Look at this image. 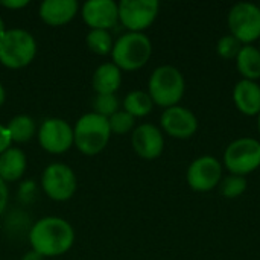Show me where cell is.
Instances as JSON below:
<instances>
[{
    "mask_svg": "<svg viewBox=\"0 0 260 260\" xmlns=\"http://www.w3.org/2000/svg\"><path fill=\"white\" fill-rule=\"evenodd\" d=\"M29 242L32 250L43 257L62 256L75 244V230L72 224L62 218L44 216L29 230Z\"/></svg>",
    "mask_w": 260,
    "mask_h": 260,
    "instance_id": "1",
    "label": "cell"
},
{
    "mask_svg": "<svg viewBox=\"0 0 260 260\" xmlns=\"http://www.w3.org/2000/svg\"><path fill=\"white\" fill-rule=\"evenodd\" d=\"M186 81L183 73L174 66L157 67L148 82V93L155 105L166 108L178 105L184 96Z\"/></svg>",
    "mask_w": 260,
    "mask_h": 260,
    "instance_id": "2",
    "label": "cell"
},
{
    "mask_svg": "<svg viewBox=\"0 0 260 260\" xmlns=\"http://www.w3.org/2000/svg\"><path fill=\"white\" fill-rule=\"evenodd\" d=\"M111 137L108 119L96 113L81 116L73 128V145L85 155H96L105 149Z\"/></svg>",
    "mask_w": 260,
    "mask_h": 260,
    "instance_id": "3",
    "label": "cell"
},
{
    "mask_svg": "<svg viewBox=\"0 0 260 260\" xmlns=\"http://www.w3.org/2000/svg\"><path fill=\"white\" fill-rule=\"evenodd\" d=\"M152 55V43L143 32H126L120 35L111 50L113 62L126 72L142 69Z\"/></svg>",
    "mask_w": 260,
    "mask_h": 260,
    "instance_id": "4",
    "label": "cell"
},
{
    "mask_svg": "<svg viewBox=\"0 0 260 260\" xmlns=\"http://www.w3.org/2000/svg\"><path fill=\"white\" fill-rule=\"evenodd\" d=\"M37 55V41L24 29H6L0 37V62L8 69H23Z\"/></svg>",
    "mask_w": 260,
    "mask_h": 260,
    "instance_id": "5",
    "label": "cell"
},
{
    "mask_svg": "<svg viewBox=\"0 0 260 260\" xmlns=\"http://www.w3.org/2000/svg\"><path fill=\"white\" fill-rule=\"evenodd\" d=\"M224 165L230 174L245 177L260 166V142L253 137H239L224 151Z\"/></svg>",
    "mask_w": 260,
    "mask_h": 260,
    "instance_id": "6",
    "label": "cell"
},
{
    "mask_svg": "<svg viewBox=\"0 0 260 260\" xmlns=\"http://www.w3.org/2000/svg\"><path fill=\"white\" fill-rule=\"evenodd\" d=\"M230 34L244 46L260 38V8L250 2H239L229 11Z\"/></svg>",
    "mask_w": 260,
    "mask_h": 260,
    "instance_id": "7",
    "label": "cell"
},
{
    "mask_svg": "<svg viewBox=\"0 0 260 260\" xmlns=\"http://www.w3.org/2000/svg\"><path fill=\"white\" fill-rule=\"evenodd\" d=\"M41 186L50 200L67 201L75 195L78 181L70 166L64 163H52L43 171Z\"/></svg>",
    "mask_w": 260,
    "mask_h": 260,
    "instance_id": "8",
    "label": "cell"
},
{
    "mask_svg": "<svg viewBox=\"0 0 260 260\" xmlns=\"http://www.w3.org/2000/svg\"><path fill=\"white\" fill-rule=\"evenodd\" d=\"M119 5V21L129 32H143L157 18L160 3L157 0H122Z\"/></svg>",
    "mask_w": 260,
    "mask_h": 260,
    "instance_id": "9",
    "label": "cell"
},
{
    "mask_svg": "<svg viewBox=\"0 0 260 260\" xmlns=\"http://www.w3.org/2000/svg\"><path fill=\"white\" fill-rule=\"evenodd\" d=\"M186 180L192 190L209 192L219 186L222 180V165L213 155H201L189 165Z\"/></svg>",
    "mask_w": 260,
    "mask_h": 260,
    "instance_id": "10",
    "label": "cell"
},
{
    "mask_svg": "<svg viewBox=\"0 0 260 260\" xmlns=\"http://www.w3.org/2000/svg\"><path fill=\"white\" fill-rule=\"evenodd\" d=\"M38 142L49 154H64L73 146V128L64 119L49 117L38 128Z\"/></svg>",
    "mask_w": 260,
    "mask_h": 260,
    "instance_id": "11",
    "label": "cell"
},
{
    "mask_svg": "<svg viewBox=\"0 0 260 260\" xmlns=\"http://www.w3.org/2000/svg\"><path fill=\"white\" fill-rule=\"evenodd\" d=\"M160 125L166 134L175 139H189L198 129L197 116L181 105L166 108L160 117Z\"/></svg>",
    "mask_w": 260,
    "mask_h": 260,
    "instance_id": "12",
    "label": "cell"
},
{
    "mask_svg": "<svg viewBox=\"0 0 260 260\" xmlns=\"http://www.w3.org/2000/svg\"><path fill=\"white\" fill-rule=\"evenodd\" d=\"M131 143L136 154L145 160H155L165 149V137L160 128L152 123H142L134 128Z\"/></svg>",
    "mask_w": 260,
    "mask_h": 260,
    "instance_id": "13",
    "label": "cell"
},
{
    "mask_svg": "<svg viewBox=\"0 0 260 260\" xmlns=\"http://www.w3.org/2000/svg\"><path fill=\"white\" fill-rule=\"evenodd\" d=\"M81 14L91 29L108 30L119 21V5L113 0H88L84 3Z\"/></svg>",
    "mask_w": 260,
    "mask_h": 260,
    "instance_id": "14",
    "label": "cell"
},
{
    "mask_svg": "<svg viewBox=\"0 0 260 260\" xmlns=\"http://www.w3.org/2000/svg\"><path fill=\"white\" fill-rule=\"evenodd\" d=\"M79 5L76 0H44L40 5L41 20L53 27L70 23L78 14Z\"/></svg>",
    "mask_w": 260,
    "mask_h": 260,
    "instance_id": "15",
    "label": "cell"
},
{
    "mask_svg": "<svg viewBox=\"0 0 260 260\" xmlns=\"http://www.w3.org/2000/svg\"><path fill=\"white\" fill-rule=\"evenodd\" d=\"M233 102L245 116H257L260 113V85L256 81L241 79L233 88Z\"/></svg>",
    "mask_w": 260,
    "mask_h": 260,
    "instance_id": "16",
    "label": "cell"
},
{
    "mask_svg": "<svg viewBox=\"0 0 260 260\" xmlns=\"http://www.w3.org/2000/svg\"><path fill=\"white\" fill-rule=\"evenodd\" d=\"M27 166L26 154L20 148H9L0 155V178L5 183H12L24 175Z\"/></svg>",
    "mask_w": 260,
    "mask_h": 260,
    "instance_id": "17",
    "label": "cell"
},
{
    "mask_svg": "<svg viewBox=\"0 0 260 260\" xmlns=\"http://www.w3.org/2000/svg\"><path fill=\"white\" fill-rule=\"evenodd\" d=\"M122 84V70L114 62L101 64L93 75V88L98 94H114Z\"/></svg>",
    "mask_w": 260,
    "mask_h": 260,
    "instance_id": "18",
    "label": "cell"
},
{
    "mask_svg": "<svg viewBox=\"0 0 260 260\" xmlns=\"http://www.w3.org/2000/svg\"><path fill=\"white\" fill-rule=\"evenodd\" d=\"M236 67L244 79L256 81L260 78V50L251 44L242 46L236 56Z\"/></svg>",
    "mask_w": 260,
    "mask_h": 260,
    "instance_id": "19",
    "label": "cell"
},
{
    "mask_svg": "<svg viewBox=\"0 0 260 260\" xmlns=\"http://www.w3.org/2000/svg\"><path fill=\"white\" fill-rule=\"evenodd\" d=\"M6 128H8V133L14 143L29 142L35 136V131H37L35 120L27 114H18V116L12 117L9 120V123L6 125Z\"/></svg>",
    "mask_w": 260,
    "mask_h": 260,
    "instance_id": "20",
    "label": "cell"
},
{
    "mask_svg": "<svg viewBox=\"0 0 260 260\" xmlns=\"http://www.w3.org/2000/svg\"><path fill=\"white\" fill-rule=\"evenodd\" d=\"M154 102L149 93L142 90L129 91L123 99V110L129 113L133 117H145L152 111Z\"/></svg>",
    "mask_w": 260,
    "mask_h": 260,
    "instance_id": "21",
    "label": "cell"
},
{
    "mask_svg": "<svg viewBox=\"0 0 260 260\" xmlns=\"http://www.w3.org/2000/svg\"><path fill=\"white\" fill-rule=\"evenodd\" d=\"M87 46L88 49L101 56L110 55L113 50V38L111 34L108 30H102V29H91L87 34Z\"/></svg>",
    "mask_w": 260,
    "mask_h": 260,
    "instance_id": "22",
    "label": "cell"
},
{
    "mask_svg": "<svg viewBox=\"0 0 260 260\" xmlns=\"http://www.w3.org/2000/svg\"><path fill=\"white\" fill-rule=\"evenodd\" d=\"M247 187H248L247 178L241 177V175H235V174L227 175L219 183L221 195L224 198H229V200H233V198H238V197L244 195Z\"/></svg>",
    "mask_w": 260,
    "mask_h": 260,
    "instance_id": "23",
    "label": "cell"
},
{
    "mask_svg": "<svg viewBox=\"0 0 260 260\" xmlns=\"http://www.w3.org/2000/svg\"><path fill=\"white\" fill-rule=\"evenodd\" d=\"M108 123H110L111 133H114V134H128V133L134 131L136 117H133L125 110H119L111 117H108Z\"/></svg>",
    "mask_w": 260,
    "mask_h": 260,
    "instance_id": "24",
    "label": "cell"
},
{
    "mask_svg": "<svg viewBox=\"0 0 260 260\" xmlns=\"http://www.w3.org/2000/svg\"><path fill=\"white\" fill-rule=\"evenodd\" d=\"M93 113L108 119L119 111V99L116 94H96L93 101Z\"/></svg>",
    "mask_w": 260,
    "mask_h": 260,
    "instance_id": "25",
    "label": "cell"
},
{
    "mask_svg": "<svg viewBox=\"0 0 260 260\" xmlns=\"http://www.w3.org/2000/svg\"><path fill=\"white\" fill-rule=\"evenodd\" d=\"M241 49H242V43L238 38H235L232 34L221 37L219 41H218V44H216V52L224 59L236 58L238 53L241 52Z\"/></svg>",
    "mask_w": 260,
    "mask_h": 260,
    "instance_id": "26",
    "label": "cell"
},
{
    "mask_svg": "<svg viewBox=\"0 0 260 260\" xmlns=\"http://www.w3.org/2000/svg\"><path fill=\"white\" fill-rule=\"evenodd\" d=\"M11 143H12V140H11V136L8 133V128L5 125H0V155L6 149L11 148Z\"/></svg>",
    "mask_w": 260,
    "mask_h": 260,
    "instance_id": "27",
    "label": "cell"
},
{
    "mask_svg": "<svg viewBox=\"0 0 260 260\" xmlns=\"http://www.w3.org/2000/svg\"><path fill=\"white\" fill-rule=\"evenodd\" d=\"M8 200H9V190L6 183L0 178V215L5 212L6 206H8Z\"/></svg>",
    "mask_w": 260,
    "mask_h": 260,
    "instance_id": "28",
    "label": "cell"
},
{
    "mask_svg": "<svg viewBox=\"0 0 260 260\" xmlns=\"http://www.w3.org/2000/svg\"><path fill=\"white\" fill-rule=\"evenodd\" d=\"M27 5H29L27 0H5V2H0V6H5L8 9H20V8L27 6Z\"/></svg>",
    "mask_w": 260,
    "mask_h": 260,
    "instance_id": "29",
    "label": "cell"
},
{
    "mask_svg": "<svg viewBox=\"0 0 260 260\" xmlns=\"http://www.w3.org/2000/svg\"><path fill=\"white\" fill-rule=\"evenodd\" d=\"M21 260H44V257H43L40 253H37V251L30 250L29 253H26V254L23 256V259Z\"/></svg>",
    "mask_w": 260,
    "mask_h": 260,
    "instance_id": "30",
    "label": "cell"
},
{
    "mask_svg": "<svg viewBox=\"0 0 260 260\" xmlns=\"http://www.w3.org/2000/svg\"><path fill=\"white\" fill-rule=\"evenodd\" d=\"M5 99H6V91H5L3 85L0 84V108H2L3 104H5Z\"/></svg>",
    "mask_w": 260,
    "mask_h": 260,
    "instance_id": "31",
    "label": "cell"
},
{
    "mask_svg": "<svg viewBox=\"0 0 260 260\" xmlns=\"http://www.w3.org/2000/svg\"><path fill=\"white\" fill-rule=\"evenodd\" d=\"M5 32H6V29H5V23H3V18L0 17V37H2Z\"/></svg>",
    "mask_w": 260,
    "mask_h": 260,
    "instance_id": "32",
    "label": "cell"
},
{
    "mask_svg": "<svg viewBox=\"0 0 260 260\" xmlns=\"http://www.w3.org/2000/svg\"><path fill=\"white\" fill-rule=\"evenodd\" d=\"M257 129H259V133H260V113L257 114Z\"/></svg>",
    "mask_w": 260,
    "mask_h": 260,
    "instance_id": "33",
    "label": "cell"
},
{
    "mask_svg": "<svg viewBox=\"0 0 260 260\" xmlns=\"http://www.w3.org/2000/svg\"><path fill=\"white\" fill-rule=\"evenodd\" d=\"M259 40H260V38H259ZM259 50H260V47H259Z\"/></svg>",
    "mask_w": 260,
    "mask_h": 260,
    "instance_id": "34",
    "label": "cell"
}]
</instances>
